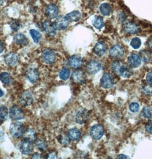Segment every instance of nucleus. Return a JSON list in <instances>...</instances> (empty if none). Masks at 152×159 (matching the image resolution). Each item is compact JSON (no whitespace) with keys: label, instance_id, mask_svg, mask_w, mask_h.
Wrapping results in <instances>:
<instances>
[{"label":"nucleus","instance_id":"obj_28","mask_svg":"<svg viewBox=\"0 0 152 159\" xmlns=\"http://www.w3.org/2000/svg\"><path fill=\"white\" fill-rule=\"evenodd\" d=\"M100 11L101 13L103 16H109L111 13V6L107 3L101 4L100 7Z\"/></svg>","mask_w":152,"mask_h":159},{"label":"nucleus","instance_id":"obj_30","mask_svg":"<svg viewBox=\"0 0 152 159\" xmlns=\"http://www.w3.org/2000/svg\"><path fill=\"white\" fill-rule=\"evenodd\" d=\"M30 34L35 43H38L40 41L41 39V34L39 31L35 29H31L30 30Z\"/></svg>","mask_w":152,"mask_h":159},{"label":"nucleus","instance_id":"obj_40","mask_svg":"<svg viewBox=\"0 0 152 159\" xmlns=\"http://www.w3.org/2000/svg\"><path fill=\"white\" fill-rule=\"evenodd\" d=\"M145 129L146 131L152 134V121L149 122L146 125Z\"/></svg>","mask_w":152,"mask_h":159},{"label":"nucleus","instance_id":"obj_16","mask_svg":"<svg viewBox=\"0 0 152 159\" xmlns=\"http://www.w3.org/2000/svg\"><path fill=\"white\" fill-rule=\"evenodd\" d=\"M123 29L126 33L129 34H137L140 31V28L134 22H126L123 26Z\"/></svg>","mask_w":152,"mask_h":159},{"label":"nucleus","instance_id":"obj_17","mask_svg":"<svg viewBox=\"0 0 152 159\" xmlns=\"http://www.w3.org/2000/svg\"><path fill=\"white\" fill-rule=\"evenodd\" d=\"M26 77L31 83H35L39 78V72L36 69H29L26 72Z\"/></svg>","mask_w":152,"mask_h":159},{"label":"nucleus","instance_id":"obj_41","mask_svg":"<svg viewBox=\"0 0 152 159\" xmlns=\"http://www.w3.org/2000/svg\"><path fill=\"white\" fill-rule=\"evenodd\" d=\"M146 80L149 83L152 84V71H150L146 75Z\"/></svg>","mask_w":152,"mask_h":159},{"label":"nucleus","instance_id":"obj_4","mask_svg":"<svg viewBox=\"0 0 152 159\" xmlns=\"http://www.w3.org/2000/svg\"><path fill=\"white\" fill-rule=\"evenodd\" d=\"M20 151L24 155H29L33 150V142L24 138L20 144Z\"/></svg>","mask_w":152,"mask_h":159},{"label":"nucleus","instance_id":"obj_19","mask_svg":"<svg viewBox=\"0 0 152 159\" xmlns=\"http://www.w3.org/2000/svg\"><path fill=\"white\" fill-rule=\"evenodd\" d=\"M141 58L140 56L137 54H131L128 57V63L129 65L133 67H137L141 65Z\"/></svg>","mask_w":152,"mask_h":159},{"label":"nucleus","instance_id":"obj_46","mask_svg":"<svg viewBox=\"0 0 152 159\" xmlns=\"http://www.w3.org/2000/svg\"><path fill=\"white\" fill-rule=\"evenodd\" d=\"M117 158L118 159H125V158L128 159V158H129V157H128V156L124 155H118V156Z\"/></svg>","mask_w":152,"mask_h":159},{"label":"nucleus","instance_id":"obj_32","mask_svg":"<svg viewBox=\"0 0 152 159\" xmlns=\"http://www.w3.org/2000/svg\"><path fill=\"white\" fill-rule=\"evenodd\" d=\"M70 74V70L66 67H64L59 73V77L63 80H66L69 78Z\"/></svg>","mask_w":152,"mask_h":159},{"label":"nucleus","instance_id":"obj_2","mask_svg":"<svg viewBox=\"0 0 152 159\" xmlns=\"http://www.w3.org/2000/svg\"><path fill=\"white\" fill-rule=\"evenodd\" d=\"M10 132L13 138H19L25 132L24 125L20 122L12 123L10 127Z\"/></svg>","mask_w":152,"mask_h":159},{"label":"nucleus","instance_id":"obj_3","mask_svg":"<svg viewBox=\"0 0 152 159\" xmlns=\"http://www.w3.org/2000/svg\"><path fill=\"white\" fill-rule=\"evenodd\" d=\"M42 61L46 64H52L55 61L56 59V54L55 52L51 49H45L42 53Z\"/></svg>","mask_w":152,"mask_h":159},{"label":"nucleus","instance_id":"obj_14","mask_svg":"<svg viewBox=\"0 0 152 159\" xmlns=\"http://www.w3.org/2000/svg\"><path fill=\"white\" fill-rule=\"evenodd\" d=\"M89 117V112L86 109H81L77 113L76 120L77 123L83 125L87 122Z\"/></svg>","mask_w":152,"mask_h":159},{"label":"nucleus","instance_id":"obj_47","mask_svg":"<svg viewBox=\"0 0 152 159\" xmlns=\"http://www.w3.org/2000/svg\"><path fill=\"white\" fill-rule=\"evenodd\" d=\"M4 93H3V91L2 90L0 89V98L2 97L4 95Z\"/></svg>","mask_w":152,"mask_h":159},{"label":"nucleus","instance_id":"obj_27","mask_svg":"<svg viewBox=\"0 0 152 159\" xmlns=\"http://www.w3.org/2000/svg\"><path fill=\"white\" fill-rule=\"evenodd\" d=\"M24 138L32 142L36 140V134L33 129H29L24 134Z\"/></svg>","mask_w":152,"mask_h":159},{"label":"nucleus","instance_id":"obj_5","mask_svg":"<svg viewBox=\"0 0 152 159\" xmlns=\"http://www.w3.org/2000/svg\"><path fill=\"white\" fill-rule=\"evenodd\" d=\"M125 50L122 46L116 45L110 49L109 55L111 57L115 59L121 58L124 54Z\"/></svg>","mask_w":152,"mask_h":159},{"label":"nucleus","instance_id":"obj_20","mask_svg":"<svg viewBox=\"0 0 152 159\" xmlns=\"http://www.w3.org/2000/svg\"><path fill=\"white\" fill-rule=\"evenodd\" d=\"M18 61V57L15 53H10L5 56V62L8 66H14Z\"/></svg>","mask_w":152,"mask_h":159},{"label":"nucleus","instance_id":"obj_39","mask_svg":"<svg viewBox=\"0 0 152 159\" xmlns=\"http://www.w3.org/2000/svg\"><path fill=\"white\" fill-rule=\"evenodd\" d=\"M59 138V141L62 144L66 145L69 143V137H66L65 136H61Z\"/></svg>","mask_w":152,"mask_h":159},{"label":"nucleus","instance_id":"obj_12","mask_svg":"<svg viewBox=\"0 0 152 159\" xmlns=\"http://www.w3.org/2000/svg\"><path fill=\"white\" fill-rule=\"evenodd\" d=\"M42 28L49 37H54L56 33V28L54 23L49 20H46L42 23Z\"/></svg>","mask_w":152,"mask_h":159},{"label":"nucleus","instance_id":"obj_1","mask_svg":"<svg viewBox=\"0 0 152 159\" xmlns=\"http://www.w3.org/2000/svg\"><path fill=\"white\" fill-rule=\"evenodd\" d=\"M112 70L115 74L124 78H129L133 74L131 67L121 61H114L112 64Z\"/></svg>","mask_w":152,"mask_h":159},{"label":"nucleus","instance_id":"obj_10","mask_svg":"<svg viewBox=\"0 0 152 159\" xmlns=\"http://www.w3.org/2000/svg\"><path fill=\"white\" fill-rule=\"evenodd\" d=\"M59 13V8L55 4H49L45 9L46 16L50 19L57 17Z\"/></svg>","mask_w":152,"mask_h":159},{"label":"nucleus","instance_id":"obj_21","mask_svg":"<svg viewBox=\"0 0 152 159\" xmlns=\"http://www.w3.org/2000/svg\"><path fill=\"white\" fill-rule=\"evenodd\" d=\"M107 50V46L103 42H98L94 48V53L98 56H102Z\"/></svg>","mask_w":152,"mask_h":159},{"label":"nucleus","instance_id":"obj_11","mask_svg":"<svg viewBox=\"0 0 152 159\" xmlns=\"http://www.w3.org/2000/svg\"><path fill=\"white\" fill-rule=\"evenodd\" d=\"M72 78L73 81L78 84H82L85 83L87 80L86 74L82 70H76L73 72Z\"/></svg>","mask_w":152,"mask_h":159},{"label":"nucleus","instance_id":"obj_13","mask_svg":"<svg viewBox=\"0 0 152 159\" xmlns=\"http://www.w3.org/2000/svg\"><path fill=\"white\" fill-rule=\"evenodd\" d=\"M87 71L90 74H94L98 73L101 69L100 63L96 60H92L87 64Z\"/></svg>","mask_w":152,"mask_h":159},{"label":"nucleus","instance_id":"obj_38","mask_svg":"<svg viewBox=\"0 0 152 159\" xmlns=\"http://www.w3.org/2000/svg\"><path fill=\"white\" fill-rule=\"evenodd\" d=\"M11 28L14 31H17L20 28V24L16 20L13 21L11 24Z\"/></svg>","mask_w":152,"mask_h":159},{"label":"nucleus","instance_id":"obj_31","mask_svg":"<svg viewBox=\"0 0 152 159\" xmlns=\"http://www.w3.org/2000/svg\"><path fill=\"white\" fill-rule=\"evenodd\" d=\"M36 144L37 147L40 151H44L46 149L48 148V144L45 140L43 139H38L36 143Z\"/></svg>","mask_w":152,"mask_h":159},{"label":"nucleus","instance_id":"obj_6","mask_svg":"<svg viewBox=\"0 0 152 159\" xmlns=\"http://www.w3.org/2000/svg\"><path fill=\"white\" fill-rule=\"evenodd\" d=\"M69 20L66 17V16H59L56 18L55 22L54 23L57 30H62L68 27L69 24Z\"/></svg>","mask_w":152,"mask_h":159},{"label":"nucleus","instance_id":"obj_25","mask_svg":"<svg viewBox=\"0 0 152 159\" xmlns=\"http://www.w3.org/2000/svg\"><path fill=\"white\" fill-rule=\"evenodd\" d=\"M9 114L8 109L6 106H1L0 107V123L2 124L7 119Z\"/></svg>","mask_w":152,"mask_h":159},{"label":"nucleus","instance_id":"obj_8","mask_svg":"<svg viewBox=\"0 0 152 159\" xmlns=\"http://www.w3.org/2000/svg\"><path fill=\"white\" fill-rule=\"evenodd\" d=\"M114 79L109 73H105L101 80V86L104 89H110L114 85Z\"/></svg>","mask_w":152,"mask_h":159},{"label":"nucleus","instance_id":"obj_24","mask_svg":"<svg viewBox=\"0 0 152 159\" xmlns=\"http://www.w3.org/2000/svg\"><path fill=\"white\" fill-rule=\"evenodd\" d=\"M81 132L77 128H72L68 132V137L69 139L72 141H76L80 138Z\"/></svg>","mask_w":152,"mask_h":159},{"label":"nucleus","instance_id":"obj_15","mask_svg":"<svg viewBox=\"0 0 152 159\" xmlns=\"http://www.w3.org/2000/svg\"><path fill=\"white\" fill-rule=\"evenodd\" d=\"M33 102V98L31 93L29 91H25L22 93L20 98V102L24 106H28L31 105Z\"/></svg>","mask_w":152,"mask_h":159},{"label":"nucleus","instance_id":"obj_35","mask_svg":"<svg viewBox=\"0 0 152 159\" xmlns=\"http://www.w3.org/2000/svg\"><path fill=\"white\" fill-rule=\"evenodd\" d=\"M142 115L146 118H152V108L146 106L143 108Z\"/></svg>","mask_w":152,"mask_h":159},{"label":"nucleus","instance_id":"obj_33","mask_svg":"<svg viewBox=\"0 0 152 159\" xmlns=\"http://www.w3.org/2000/svg\"><path fill=\"white\" fill-rule=\"evenodd\" d=\"M140 57L145 62H149L151 59L150 54L147 51L143 50L140 52Z\"/></svg>","mask_w":152,"mask_h":159},{"label":"nucleus","instance_id":"obj_37","mask_svg":"<svg viewBox=\"0 0 152 159\" xmlns=\"http://www.w3.org/2000/svg\"><path fill=\"white\" fill-rule=\"evenodd\" d=\"M139 104L137 103H132L130 104L129 109L133 112H137L139 110Z\"/></svg>","mask_w":152,"mask_h":159},{"label":"nucleus","instance_id":"obj_43","mask_svg":"<svg viewBox=\"0 0 152 159\" xmlns=\"http://www.w3.org/2000/svg\"><path fill=\"white\" fill-rule=\"evenodd\" d=\"M4 48H5V46H4V43L1 41H0V54L3 52Z\"/></svg>","mask_w":152,"mask_h":159},{"label":"nucleus","instance_id":"obj_29","mask_svg":"<svg viewBox=\"0 0 152 159\" xmlns=\"http://www.w3.org/2000/svg\"><path fill=\"white\" fill-rule=\"evenodd\" d=\"M93 25L95 28L97 29H101L103 28L104 25V20L100 16H97L94 18L93 21Z\"/></svg>","mask_w":152,"mask_h":159},{"label":"nucleus","instance_id":"obj_18","mask_svg":"<svg viewBox=\"0 0 152 159\" xmlns=\"http://www.w3.org/2000/svg\"><path fill=\"white\" fill-rule=\"evenodd\" d=\"M69 64L73 69H78L83 65V59L80 56L77 55L71 56L69 59Z\"/></svg>","mask_w":152,"mask_h":159},{"label":"nucleus","instance_id":"obj_9","mask_svg":"<svg viewBox=\"0 0 152 159\" xmlns=\"http://www.w3.org/2000/svg\"><path fill=\"white\" fill-rule=\"evenodd\" d=\"M104 128L100 125H93L90 130L91 136L95 140L100 139L104 135Z\"/></svg>","mask_w":152,"mask_h":159},{"label":"nucleus","instance_id":"obj_7","mask_svg":"<svg viewBox=\"0 0 152 159\" xmlns=\"http://www.w3.org/2000/svg\"><path fill=\"white\" fill-rule=\"evenodd\" d=\"M9 116L12 119L15 120H18L23 119L24 118V114L22 111L21 108L17 106H13L12 107L9 111Z\"/></svg>","mask_w":152,"mask_h":159},{"label":"nucleus","instance_id":"obj_23","mask_svg":"<svg viewBox=\"0 0 152 159\" xmlns=\"http://www.w3.org/2000/svg\"><path fill=\"white\" fill-rule=\"evenodd\" d=\"M65 16L69 22H76L80 20L82 15L79 11H74L66 14Z\"/></svg>","mask_w":152,"mask_h":159},{"label":"nucleus","instance_id":"obj_22","mask_svg":"<svg viewBox=\"0 0 152 159\" xmlns=\"http://www.w3.org/2000/svg\"><path fill=\"white\" fill-rule=\"evenodd\" d=\"M13 41L17 45L20 46H26L28 43V38L22 33H17L14 35Z\"/></svg>","mask_w":152,"mask_h":159},{"label":"nucleus","instance_id":"obj_34","mask_svg":"<svg viewBox=\"0 0 152 159\" xmlns=\"http://www.w3.org/2000/svg\"><path fill=\"white\" fill-rule=\"evenodd\" d=\"M131 45L133 48L135 49H137L140 47L141 45V39L137 37H135L131 39Z\"/></svg>","mask_w":152,"mask_h":159},{"label":"nucleus","instance_id":"obj_36","mask_svg":"<svg viewBox=\"0 0 152 159\" xmlns=\"http://www.w3.org/2000/svg\"><path fill=\"white\" fill-rule=\"evenodd\" d=\"M142 93L146 95H148V96L152 95V85H147V86H144L142 88Z\"/></svg>","mask_w":152,"mask_h":159},{"label":"nucleus","instance_id":"obj_44","mask_svg":"<svg viewBox=\"0 0 152 159\" xmlns=\"http://www.w3.org/2000/svg\"><path fill=\"white\" fill-rule=\"evenodd\" d=\"M148 46L150 49L152 50V37L149 38L148 41Z\"/></svg>","mask_w":152,"mask_h":159},{"label":"nucleus","instance_id":"obj_45","mask_svg":"<svg viewBox=\"0 0 152 159\" xmlns=\"http://www.w3.org/2000/svg\"><path fill=\"white\" fill-rule=\"evenodd\" d=\"M40 154H38V153H35V155L31 157V158L32 159H40V158H41L40 157Z\"/></svg>","mask_w":152,"mask_h":159},{"label":"nucleus","instance_id":"obj_42","mask_svg":"<svg viewBox=\"0 0 152 159\" xmlns=\"http://www.w3.org/2000/svg\"><path fill=\"white\" fill-rule=\"evenodd\" d=\"M48 156L47 157L48 159H55L56 158L55 157V152H51L49 154Z\"/></svg>","mask_w":152,"mask_h":159},{"label":"nucleus","instance_id":"obj_26","mask_svg":"<svg viewBox=\"0 0 152 159\" xmlns=\"http://www.w3.org/2000/svg\"><path fill=\"white\" fill-rule=\"evenodd\" d=\"M0 80L5 84L9 85L12 83L11 75L7 72H3L0 74Z\"/></svg>","mask_w":152,"mask_h":159}]
</instances>
